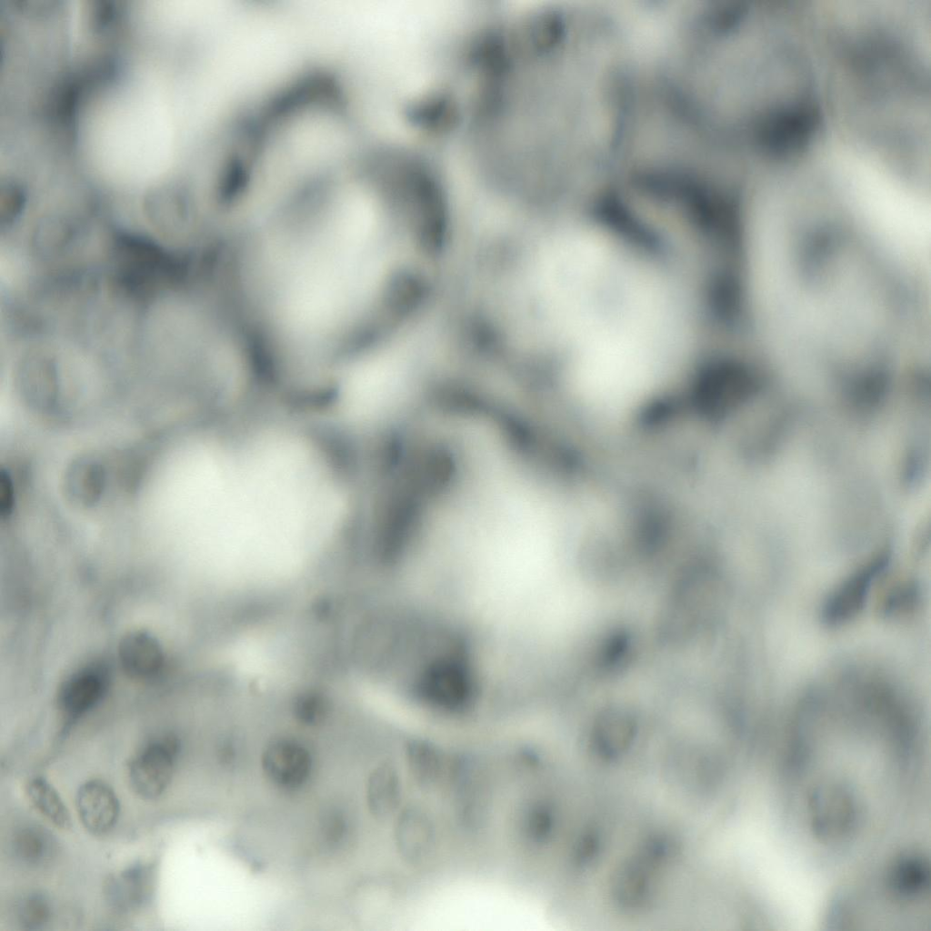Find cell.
I'll use <instances>...</instances> for the list:
<instances>
[{"label":"cell","instance_id":"cell-11","mask_svg":"<svg viewBox=\"0 0 931 931\" xmlns=\"http://www.w3.org/2000/svg\"><path fill=\"white\" fill-rule=\"evenodd\" d=\"M401 782L394 765L383 762L370 773L366 783V805L379 822L390 819L401 803Z\"/></svg>","mask_w":931,"mask_h":931},{"label":"cell","instance_id":"cell-20","mask_svg":"<svg viewBox=\"0 0 931 931\" xmlns=\"http://www.w3.org/2000/svg\"><path fill=\"white\" fill-rule=\"evenodd\" d=\"M24 195L20 189L13 185H8L2 190L1 214L2 220L7 224L11 223L20 213L24 205Z\"/></svg>","mask_w":931,"mask_h":931},{"label":"cell","instance_id":"cell-3","mask_svg":"<svg viewBox=\"0 0 931 931\" xmlns=\"http://www.w3.org/2000/svg\"><path fill=\"white\" fill-rule=\"evenodd\" d=\"M116 251L121 279L135 292H147L179 272L176 259L142 237H120Z\"/></svg>","mask_w":931,"mask_h":931},{"label":"cell","instance_id":"cell-1","mask_svg":"<svg viewBox=\"0 0 931 931\" xmlns=\"http://www.w3.org/2000/svg\"><path fill=\"white\" fill-rule=\"evenodd\" d=\"M371 185L343 180L253 215L242 272L254 310L286 337H349L379 285L386 248Z\"/></svg>","mask_w":931,"mask_h":931},{"label":"cell","instance_id":"cell-16","mask_svg":"<svg viewBox=\"0 0 931 931\" xmlns=\"http://www.w3.org/2000/svg\"><path fill=\"white\" fill-rule=\"evenodd\" d=\"M145 871L143 867H134L124 872L109 887L110 896L118 906H132L142 901L144 897Z\"/></svg>","mask_w":931,"mask_h":931},{"label":"cell","instance_id":"cell-13","mask_svg":"<svg viewBox=\"0 0 931 931\" xmlns=\"http://www.w3.org/2000/svg\"><path fill=\"white\" fill-rule=\"evenodd\" d=\"M54 839L45 828L27 826L19 829L12 842L15 856L27 866H40L53 855Z\"/></svg>","mask_w":931,"mask_h":931},{"label":"cell","instance_id":"cell-8","mask_svg":"<svg viewBox=\"0 0 931 931\" xmlns=\"http://www.w3.org/2000/svg\"><path fill=\"white\" fill-rule=\"evenodd\" d=\"M107 683V671L103 666H88L63 683L58 692L59 706L69 717H77L99 702Z\"/></svg>","mask_w":931,"mask_h":931},{"label":"cell","instance_id":"cell-10","mask_svg":"<svg viewBox=\"0 0 931 931\" xmlns=\"http://www.w3.org/2000/svg\"><path fill=\"white\" fill-rule=\"evenodd\" d=\"M118 656L123 670L136 679L154 677L165 662L159 642L144 630L129 631L123 636L118 645Z\"/></svg>","mask_w":931,"mask_h":931},{"label":"cell","instance_id":"cell-15","mask_svg":"<svg viewBox=\"0 0 931 931\" xmlns=\"http://www.w3.org/2000/svg\"><path fill=\"white\" fill-rule=\"evenodd\" d=\"M331 710L329 698L317 690H305L295 696L292 703L295 718L307 726L323 724Z\"/></svg>","mask_w":931,"mask_h":931},{"label":"cell","instance_id":"cell-2","mask_svg":"<svg viewBox=\"0 0 931 931\" xmlns=\"http://www.w3.org/2000/svg\"><path fill=\"white\" fill-rule=\"evenodd\" d=\"M416 692L422 700L438 708H466L472 699L474 685L464 652L454 648L432 660L420 676Z\"/></svg>","mask_w":931,"mask_h":931},{"label":"cell","instance_id":"cell-9","mask_svg":"<svg viewBox=\"0 0 931 931\" xmlns=\"http://www.w3.org/2000/svg\"><path fill=\"white\" fill-rule=\"evenodd\" d=\"M394 839L400 856L409 864H418L433 848V822L420 808L406 807L401 811L395 821Z\"/></svg>","mask_w":931,"mask_h":931},{"label":"cell","instance_id":"cell-12","mask_svg":"<svg viewBox=\"0 0 931 931\" xmlns=\"http://www.w3.org/2000/svg\"><path fill=\"white\" fill-rule=\"evenodd\" d=\"M405 758L415 785L424 790L435 787L443 769L440 752L428 742L412 740L405 746Z\"/></svg>","mask_w":931,"mask_h":931},{"label":"cell","instance_id":"cell-5","mask_svg":"<svg viewBox=\"0 0 931 931\" xmlns=\"http://www.w3.org/2000/svg\"><path fill=\"white\" fill-rule=\"evenodd\" d=\"M262 769L275 786L294 790L303 786L312 769L308 750L290 738H278L269 743L261 757Z\"/></svg>","mask_w":931,"mask_h":931},{"label":"cell","instance_id":"cell-17","mask_svg":"<svg viewBox=\"0 0 931 931\" xmlns=\"http://www.w3.org/2000/svg\"><path fill=\"white\" fill-rule=\"evenodd\" d=\"M73 493L84 502L95 500L100 493L102 483V472L99 466L93 463H83L77 465L72 475Z\"/></svg>","mask_w":931,"mask_h":931},{"label":"cell","instance_id":"cell-14","mask_svg":"<svg viewBox=\"0 0 931 931\" xmlns=\"http://www.w3.org/2000/svg\"><path fill=\"white\" fill-rule=\"evenodd\" d=\"M25 793L34 806L55 826L69 829L70 814L56 790L42 777L31 778L25 785Z\"/></svg>","mask_w":931,"mask_h":931},{"label":"cell","instance_id":"cell-18","mask_svg":"<svg viewBox=\"0 0 931 931\" xmlns=\"http://www.w3.org/2000/svg\"><path fill=\"white\" fill-rule=\"evenodd\" d=\"M51 916V905L43 894L34 893L22 900L18 906V919L25 929H38L45 925Z\"/></svg>","mask_w":931,"mask_h":931},{"label":"cell","instance_id":"cell-4","mask_svg":"<svg viewBox=\"0 0 931 931\" xmlns=\"http://www.w3.org/2000/svg\"><path fill=\"white\" fill-rule=\"evenodd\" d=\"M179 748L174 736H165L145 746L129 763L133 790L141 797L154 799L169 786Z\"/></svg>","mask_w":931,"mask_h":931},{"label":"cell","instance_id":"cell-7","mask_svg":"<svg viewBox=\"0 0 931 931\" xmlns=\"http://www.w3.org/2000/svg\"><path fill=\"white\" fill-rule=\"evenodd\" d=\"M888 556L884 554L855 572L828 600L825 617L830 623H842L862 608L874 579L886 567Z\"/></svg>","mask_w":931,"mask_h":931},{"label":"cell","instance_id":"cell-6","mask_svg":"<svg viewBox=\"0 0 931 931\" xmlns=\"http://www.w3.org/2000/svg\"><path fill=\"white\" fill-rule=\"evenodd\" d=\"M76 811L85 828L93 835H103L115 824L119 801L115 791L101 780L83 784L75 796Z\"/></svg>","mask_w":931,"mask_h":931},{"label":"cell","instance_id":"cell-19","mask_svg":"<svg viewBox=\"0 0 931 931\" xmlns=\"http://www.w3.org/2000/svg\"><path fill=\"white\" fill-rule=\"evenodd\" d=\"M319 824L321 836L329 847H337L345 841L348 832V822L340 809H326L322 814Z\"/></svg>","mask_w":931,"mask_h":931}]
</instances>
